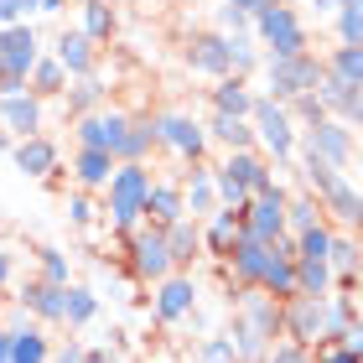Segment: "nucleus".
Listing matches in <instances>:
<instances>
[{"label":"nucleus","mask_w":363,"mask_h":363,"mask_svg":"<svg viewBox=\"0 0 363 363\" xmlns=\"http://www.w3.org/2000/svg\"><path fill=\"white\" fill-rule=\"evenodd\" d=\"M239 228H244V213L218 208V213H213V218L203 223V255L228 259V255H234V244H239Z\"/></svg>","instance_id":"obj_26"},{"label":"nucleus","mask_w":363,"mask_h":363,"mask_svg":"<svg viewBox=\"0 0 363 363\" xmlns=\"http://www.w3.org/2000/svg\"><path fill=\"white\" fill-rule=\"evenodd\" d=\"M0 363H11V333L0 327Z\"/></svg>","instance_id":"obj_59"},{"label":"nucleus","mask_w":363,"mask_h":363,"mask_svg":"<svg viewBox=\"0 0 363 363\" xmlns=\"http://www.w3.org/2000/svg\"><path fill=\"white\" fill-rule=\"evenodd\" d=\"M37 259H42V280H52V286H73V280H68V255H62L57 244H42Z\"/></svg>","instance_id":"obj_46"},{"label":"nucleus","mask_w":363,"mask_h":363,"mask_svg":"<svg viewBox=\"0 0 363 363\" xmlns=\"http://www.w3.org/2000/svg\"><path fill=\"white\" fill-rule=\"evenodd\" d=\"M11 333V363H52V337L47 327H6Z\"/></svg>","instance_id":"obj_29"},{"label":"nucleus","mask_w":363,"mask_h":363,"mask_svg":"<svg viewBox=\"0 0 363 363\" xmlns=\"http://www.w3.org/2000/svg\"><path fill=\"white\" fill-rule=\"evenodd\" d=\"M250 125H255V145L270 156V167H286V161L296 156V120L286 104H275L270 94H255V109H250Z\"/></svg>","instance_id":"obj_3"},{"label":"nucleus","mask_w":363,"mask_h":363,"mask_svg":"<svg viewBox=\"0 0 363 363\" xmlns=\"http://www.w3.org/2000/svg\"><path fill=\"white\" fill-rule=\"evenodd\" d=\"M62 6H68V0H42V11H47V16H52V11H62Z\"/></svg>","instance_id":"obj_60"},{"label":"nucleus","mask_w":363,"mask_h":363,"mask_svg":"<svg viewBox=\"0 0 363 363\" xmlns=\"http://www.w3.org/2000/svg\"><path fill=\"white\" fill-rule=\"evenodd\" d=\"M104 99H109V84H104V78H73V84L68 89H62V120H89V114H99V109H104Z\"/></svg>","instance_id":"obj_20"},{"label":"nucleus","mask_w":363,"mask_h":363,"mask_svg":"<svg viewBox=\"0 0 363 363\" xmlns=\"http://www.w3.org/2000/svg\"><path fill=\"white\" fill-rule=\"evenodd\" d=\"M306 6L317 11V16H337V6H342V0H306Z\"/></svg>","instance_id":"obj_56"},{"label":"nucleus","mask_w":363,"mask_h":363,"mask_svg":"<svg viewBox=\"0 0 363 363\" xmlns=\"http://www.w3.org/2000/svg\"><path fill=\"white\" fill-rule=\"evenodd\" d=\"M114 161L109 151H78L73 156V182H78V192H99V187H109V177H114Z\"/></svg>","instance_id":"obj_30"},{"label":"nucleus","mask_w":363,"mask_h":363,"mask_svg":"<svg viewBox=\"0 0 363 363\" xmlns=\"http://www.w3.org/2000/svg\"><path fill=\"white\" fill-rule=\"evenodd\" d=\"M11 161H16V172H26V177H52L57 167H62V156H57V145L47 140V135H31V140H16V151H11Z\"/></svg>","instance_id":"obj_24"},{"label":"nucleus","mask_w":363,"mask_h":363,"mask_svg":"<svg viewBox=\"0 0 363 363\" xmlns=\"http://www.w3.org/2000/svg\"><path fill=\"white\" fill-rule=\"evenodd\" d=\"M52 57L62 62L68 84H73V78H94L99 73V47L84 37V31H57V52Z\"/></svg>","instance_id":"obj_18"},{"label":"nucleus","mask_w":363,"mask_h":363,"mask_svg":"<svg viewBox=\"0 0 363 363\" xmlns=\"http://www.w3.org/2000/svg\"><path fill=\"white\" fill-rule=\"evenodd\" d=\"M317 203H322V218L342 228V234H358L363 239V192L353 187L348 177H333L327 187L317 192Z\"/></svg>","instance_id":"obj_8"},{"label":"nucleus","mask_w":363,"mask_h":363,"mask_svg":"<svg viewBox=\"0 0 363 363\" xmlns=\"http://www.w3.org/2000/svg\"><path fill=\"white\" fill-rule=\"evenodd\" d=\"M358 151V140H353V130L348 125H337V120H322V125H311L296 135V156H311V161H327L333 172H342L353 161Z\"/></svg>","instance_id":"obj_6"},{"label":"nucleus","mask_w":363,"mask_h":363,"mask_svg":"<svg viewBox=\"0 0 363 363\" xmlns=\"http://www.w3.org/2000/svg\"><path fill=\"white\" fill-rule=\"evenodd\" d=\"M337 348H348V353H353V358L363 363V317H358V322L348 327V333H342V337H337Z\"/></svg>","instance_id":"obj_52"},{"label":"nucleus","mask_w":363,"mask_h":363,"mask_svg":"<svg viewBox=\"0 0 363 363\" xmlns=\"http://www.w3.org/2000/svg\"><path fill=\"white\" fill-rule=\"evenodd\" d=\"M228 6H239V11H244V16H250V21H255V16H259V11H265V6H270V0H228Z\"/></svg>","instance_id":"obj_55"},{"label":"nucleus","mask_w":363,"mask_h":363,"mask_svg":"<svg viewBox=\"0 0 363 363\" xmlns=\"http://www.w3.org/2000/svg\"><path fill=\"white\" fill-rule=\"evenodd\" d=\"M151 120H156V145L177 151L182 161H203V156H208V130L197 125L192 114L167 109V114H151Z\"/></svg>","instance_id":"obj_7"},{"label":"nucleus","mask_w":363,"mask_h":363,"mask_svg":"<svg viewBox=\"0 0 363 363\" xmlns=\"http://www.w3.org/2000/svg\"><path fill=\"white\" fill-rule=\"evenodd\" d=\"M187 68L192 73H203V78H213V84H218V78H228V37L223 31H192L187 37Z\"/></svg>","instance_id":"obj_16"},{"label":"nucleus","mask_w":363,"mask_h":363,"mask_svg":"<svg viewBox=\"0 0 363 363\" xmlns=\"http://www.w3.org/2000/svg\"><path fill=\"white\" fill-rule=\"evenodd\" d=\"M99 317V296L89 286H68V306H62V327H89Z\"/></svg>","instance_id":"obj_40"},{"label":"nucleus","mask_w":363,"mask_h":363,"mask_svg":"<svg viewBox=\"0 0 363 363\" xmlns=\"http://www.w3.org/2000/svg\"><path fill=\"white\" fill-rule=\"evenodd\" d=\"M0 120H6V130H11L16 140L42 135V99H37V94H11V99H0Z\"/></svg>","instance_id":"obj_23"},{"label":"nucleus","mask_w":363,"mask_h":363,"mask_svg":"<svg viewBox=\"0 0 363 363\" xmlns=\"http://www.w3.org/2000/svg\"><path fill=\"white\" fill-rule=\"evenodd\" d=\"M255 42L265 47V57H296V52H311V37H306V21L296 16V6L286 0H270L265 11L255 16Z\"/></svg>","instance_id":"obj_2"},{"label":"nucleus","mask_w":363,"mask_h":363,"mask_svg":"<svg viewBox=\"0 0 363 363\" xmlns=\"http://www.w3.org/2000/svg\"><path fill=\"white\" fill-rule=\"evenodd\" d=\"M151 151H156V120L151 114H130V130H125V140H120V151H114V161L120 167H130V161H151Z\"/></svg>","instance_id":"obj_28"},{"label":"nucleus","mask_w":363,"mask_h":363,"mask_svg":"<svg viewBox=\"0 0 363 363\" xmlns=\"http://www.w3.org/2000/svg\"><path fill=\"white\" fill-rule=\"evenodd\" d=\"M213 192H218V208H234V213L250 208V192H244L239 182L223 172V167H213Z\"/></svg>","instance_id":"obj_45"},{"label":"nucleus","mask_w":363,"mask_h":363,"mask_svg":"<svg viewBox=\"0 0 363 363\" xmlns=\"http://www.w3.org/2000/svg\"><path fill=\"white\" fill-rule=\"evenodd\" d=\"M125 259H130V280H140V286H161L172 270V255H167V234L151 223H135L125 234Z\"/></svg>","instance_id":"obj_5"},{"label":"nucleus","mask_w":363,"mask_h":363,"mask_svg":"<svg viewBox=\"0 0 363 363\" xmlns=\"http://www.w3.org/2000/svg\"><path fill=\"white\" fill-rule=\"evenodd\" d=\"M234 322L250 327L255 337L275 342V337H280V301H275V296H265L259 286H244V291H234Z\"/></svg>","instance_id":"obj_10"},{"label":"nucleus","mask_w":363,"mask_h":363,"mask_svg":"<svg viewBox=\"0 0 363 363\" xmlns=\"http://www.w3.org/2000/svg\"><path fill=\"white\" fill-rule=\"evenodd\" d=\"M68 218H73L78 228L94 223V197H89V192H73V197H68Z\"/></svg>","instance_id":"obj_50"},{"label":"nucleus","mask_w":363,"mask_h":363,"mask_svg":"<svg viewBox=\"0 0 363 363\" xmlns=\"http://www.w3.org/2000/svg\"><path fill=\"white\" fill-rule=\"evenodd\" d=\"M21 311L37 327H62V306H68V286H52V280H42V275H31L26 286H21Z\"/></svg>","instance_id":"obj_14"},{"label":"nucleus","mask_w":363,"mask_h":363,"mask_svg":"<svg viewBox=\"0 0 363 363\" xmlns=\"http://www.w3.org/2000/svg\"><path fill=\"white\" fill-rule=\"evenodd\" d=\"M26 11H42V0H26Z\"/></svg>","instance_id":"obj_61"},{"label":"nucleus","mask_w":363,"mask_h":363,"mask_svg":"<svg viewBox=\"0 0 363 363\" xmlns=\"http://www.w3.org/2000/svg\"><path fill=\"white\" fill-rule=\"evenodd\" d=\"M151 187H156V177H151V167H140V161H130V167H114V177H109V203H104V213H109V223L120 228V234H130L135 223H145V197H151Z\"/></svg>","instance_id":"obj_1"},{"label":"nucleus","mask_w":363,"mask_h":363,"mask_svg":"<svg viewBox=\"0 0 363 363\" xmlns=\"http://www.w3.org/2000/svg\"><path fill=\"white\" fill-rule=\"evenodd\" d=\"M337 280H333V265L327 259H296V296H333Z\"/></svg>","instance_id":"obj_34"},{"label":"nucleus","mask_w":363,"mask_h":363,"mask_svg":"<svg viewBox=\"0 0 363 363\" xmlns=\"http://www.w3.org/2000/svg\"><path fill=\"white\" fill-rule=\"evenodd\" d=\"M259 363H311V348H301V342H286V337H275Z\"/></svg>","instance_id":"obj_48"},{"label":"nucleus","mask_w":363,"mask_h":363,"mask_svg":"<svg viewBox=\"0 0 363 363\" xmlns=\"http://www.w3.org/2000/svg\"><path fill=\"white\" fill-rule=\"evenodd\" d=\"M182 197H187V218L192 223H208L218 213V192H213V167L208 161H192V177L182 182Z\"/></svg>","instance_id":"obj_21"},{"label":"nucleus","mask_w":363,"mask_h":363,"mask_svg":"<svg viewBox=\"0 0 363 363\" xmlns=\"http://www.w3.org/2000/svg\"><path fill=\"white\" fill-rule=\"evenodd\" d=\"M286 187H265V192H255L250 197V208H244V234H255L259 244H275L280 234H286Z\"/></svg>","instance_id":"obj_9"},{"label":"nucleus","mask_w":363,"mask_h":363,"mask_svg":"<svg viewBox=\"0 0 363 363\" xmlns=\"http://www.w3.org/2000/svg\"><path fill=\"white\" fill-rule=\"evenodd\" d=\"M311 223H322V203L301 187V192L286 197V234H306Z\"/></svg>","instance_id":"obj_36"},{"label":"nucleus","mask_w":363,"mask_h":363,"mask_svg":"<svg viewBox=\"0 0 363 363\" xmlns=\"http://www.w3.org/2000/svg\"><path fill=\"white\" fill-rule=\"evenodd\" d=\"M197 311V280L192 275H167L156 286V296H151V317L161 322V327H177V322H187Z\"/></svg>","instance_id":"obj_12"},{"label":"nucleus","mask_w":363,"mask_h":363,"mask_svg":"<svg viewBox=\"0 0 363 363\" xmlns=\"http://www.w3.org/2000/svg\"><path fill=\"white\" fill-rule=\"evenodd\" d=\"M259 291L275 296V301H291V296H296V265H291V259H275V255H270L265 275H259Z\"/></svg>","instance_id":"obj_38"},{"label":"nucleus","mask_w":363,"mask_h":363,"mask_svg":"<svg viewBox=\"0 0 363 363\" xmlns=\"http://www.w3.org/2000/svg\"><path fill=\"white\" fill-rule=\"evenodd\" d=\"M291 120H296V130H311V125H322V120H333V114H327V104L317 94H301V99H291Z\"/></svg>","instance_id":"obj_44"},{"label":"nucleus","mask_w":363,"mask_h":363,"mask_svg":"<svg viewBox=\"0 0 363 363\" xmlns=\"http://www.w3.org/2000/svg\"><path fill=\"white\" fill-rule=\"evenodd\" d=\"M161 234H167V255H172V270L192 275L197 255H203V223H192V218H177L172 228H161Z\"/></svg>","instance_id":"obj_22"},{"label":"nucleus","mask_w":363,"mask_h":363,"mask_svg":"<svg viewBox=\"0 0 363 363\" xmlns=\"http://www.w3.org/2000/svg\"><path fill=\"white\" fill-rule=\"evenodd\" d=\"M322 62H327V73H333V78H342V84L363 89V47H333V52H327Z\"/></svg>","instance_id":"obj_37"},{"label":"nucleus","mask_w":363,"mask_h":363,"mask_svg":"<svg viewBox=\"0 0 363 363\" xmlns=\"http://www.w3.org/2000/svg\"><path fill=\"white\" fill-rule=\"evenodd\" d=\"M250 26H255V21H250L239 6H228V0L218 6V31H223V37H239V31H250Z\"/></svg>","instance_id":"obj_49"},{"label":"nucleus","mask_w":363,"mask_h":363,"mask_svg":"<svg viewBox=\"0 0 363 363\" xmlns=\"http://www.w3.org/2000/svg\"><path fill=\"white\" fill-rule=\"evenodd\" d=\"M197 363H234V342H228V333H208L203 342H197Z\"/></svg>","instance_id":"obj_47"},{"label":"nucleus","mask_w":363,"mask_h":363,"mask_svg":"<svg viewBox=\"0 0 363 363\" xmlns=\"http://www.w3.org/2000/svg\"><path fill=\"white\" fill-rule=\"evenodd\" d=\"M84 353H89L84 342H68V348H57V353H52V363H84Z\"/></svg>","instance_id":"obj_53"},{"label":"nucleus","mask_w":363,"mask_h":363,"mask_svg":"<svg viewBox=\"0 0 363 363\" xmlns=\"http://www.w3.org/2000/svg\"><path fill=\"white\" fill-rule=\"evenodd\" d=\"M259 42H255V31H239V37H228V78H250L259 68Z\"/></svg>","instance_id":"obj_35"},{"label":"nucleus","mask_w":363,"mask_h":363,"mask_svg":"<svg viewBox=\"0 0 363 363\" xmlns=\"http://www.w3.org/2000/svg\"><path fill=\"white\" fill-rule=\"evenodd\" d=\"M311 363H358L348 348H337V342H317L311 348Z\"/></svg>","instance_id":"obj_51"},{"label":"nucleus","mask_w":363,"mask_h":363,"mask_svg":"<svg viewBox=\"0 0 363 363\" xmlns=\"http://www.w3.org/2000/svg\"><path fill=\"white\" fill-rule=\"evenodd\" d=\"M327 73V62L317 52H296V57H265V94L275 99V104H291V99L301 94H317Z\"/></svg>","instance_id":"obj_4"},{"label":"nucleus","mask_w":363,"mask_h":363,"mask_svg":"<svg viewBox=\"0 0 363 363\" xmlns=\"http://www.w3.org/2000/svg\"><path fill=\"white\" fill-rule=\"evenodd\" d=\"M208 140H218L223 151H259L255 145V125L250 120H228V114H208Z\"/></svg>","instance_id":"obj_31"},{"label":"nucleus","mask_w":363,"mask_h":363,"mask_svg":"<svg viewBox=\"0 0 363 363\" xmlns=\"http://www.w3.org/2000/svg\"><path fill=\"white\" fill-rule=\"evenodd\" d=\"M208 104H213V114H228V120H250V109H255V89H250V78H218V89L208 94Z\"/></svg>","instance_id":"obj_27"},{"label":"nucleus","mask_w":363,"mask_h":363,"mask_svg":"<svg viewBox=\"0 0 363 363\" xmlns=\"http://www.w3.org/2000/svg\"><path fill=\"white\" fill-rule=\"evenodd\" d=\"M358 250H363V239L358 234H333V250H327V265H333V280H337V291H348L353 286V270H358Z\"/></svg>","instance_id":"obj_32"},{"label":"nucleus","mask_w":363,"mask_h":363,"mask_svg":"<svg viewBox=\"0 0 363 363\" xmlns=\"http://www.w3.org/2000/svg\"><path fill=\"white\" fill-rule=\"evenodd\" d=\"M11 275H16V259H11V255H0V291L11 286Z\"/></svg>","instance_id":"obj_57"},{"label":"nucleus","mask_w":363,"mask_h":363,"mask_svg":"<svg viewBox=\"0 0 363 363\" xmlns=\"http://www.w3.org/2000/svg\"><path fill=\"white\" fill-rule=\"evenodd\" d=\"M37 57H42V47H37V31H31L26 21L0 31V73H11V78L26 84V73L37 68Z\"/></svg>","instance_id":"obj_15"},{"label":"nucleus","mask_w":363,"mask_h":363,"mask_svg":"<svg viewBox=\"0 0 363 363\" xmlns=\"http://www.w3.org/2000/svg\"><path fill=\"white\" fill-rule=\"evenodd\" d=\"M348 296L358 301V311H363V250H358V270H353V286H348Z\"/></svg>","instance_id":"obj_54"},{"label":"nucleus","mask_w":363,"mask_h":363,"mask_svg":"<svg viewBox=\"0 0 363 363\" xmlns=\"http://www.w3.org/2000/svg\"><path fill=\"white\" fill-rule=\"evenodd\" d=\"M223 172L234 177L250 197H255V192H265V187H275V167H270V156H265V151H228Z\"/></svg>","instance_id":"obj_19"},{"label":"nucleus","mask_w":363,"mask_h":363,"mask_svg":"<svg viewBox=\"0 0 363 363\" xmlns=\"http://www.w3.org/2000/svg\"><path fill=\"white\" fill-rule=\"evenodd\" d=\"M286 6H306V0H286Z\"/></svg>","instance_id":"obj_62"},{"label":"nucleus","mask_w":363,"mask_h":363,"mask_svg":"<svg viewBox=\"0 0 363 363\" xmlns=\"http://www.w3.org/2000/svg\"><path fill=\"white\" fill-rule=\"evenodd\" d=\"M16 151V135H11V130H0V156H11Z\"/></svg>","instance_id":"obj_58"},{"label":"nucleus","mask_w":363,"mask_h":363,"mask_svg":"<svg viewBox=\"0 0 363 363\" xmlns=\"http://www.w3.org/2000/svg\"><path fill=\"white\" fill-rule=\"evenodd\" d=\"M265 265H270V244H259L255 234H244V228H239V244H234V255H228V280H234V291L259 286Z\"/></svg>","instance_id":"obj_17"},{"label":"nucleus","mask_w":363,"mask_h":363,"mask_svg":"<svg viewBox=\"0 0 363 363\" xmlns=\"http://www.w3.org/2000/svg\"><path fill=\"white\" fill-rule=\"evenodd\" d=\"M333 26H337V47H363V0H342Z\"/></svg>","instance_id":"obj_41"},{"label":"nucleus","mask_w":363,"mask_h":363,"mask_svg":"<svg viewBox=\"0 0 363 363\" xmlns=\"http://www.w3.org/2000/svg\"><path fill=\"white\" fill-rule=\"evenodd\" d=\"M333 234H337V228L333 223H311L306 228V234H296V259H327V250H333Z\"/></svg>","instance_id":"obj_42"},{"label":"nucleus","mask_w":363,"mask_h":363,"mask_svg":"<svg viewBox=\"0 0 363 363\" xmlns=\"http://www.w3.org/2000/svg\"><path fill=\"white\" fill-rule=\"evenodd\" d=\"M114 11H109V0H84V37L99 47V42H109L114 37Z\"/></svg>","instance_id":"obj_39"},{"label":"nucleus","mask_w":363,"mask_h":363,"mask_svg":"<svg viewBox=\"0 0 363 363\" xmlns=\"http://www.w3.org/2000/svg\"><path fill=\"white\" fill-rule=\"evenodd\" d=\"M177 218H187V197H182V182H156L151 197H145V223H151V228H172Z\"/></svg>","instance_id":"obj_25"},{"label":"nucleus","mask_w":363,"mask_h":363,"mask_svg":"<svg viewBox=\"0 0 363 363\" xmlns=\"http://www.w3.org/2000/svg\"><path fill=\"white\" fill-rule=\"evenodd\" d=\"M228 342H234V363H259V358H265V348H270V342L265 337H255L250 333V327H228Z\"/></svg>","instance_id":"obj_43"},{"label":"nucleus","mask_w":363,"mask_h":363,"mask_svg":"<svg viewBox=\"0 0 363 363\" xmlns=\"http://www.w3.org/2000/svg\"><path fill=\"white\" fill-rule=\"evenodd\" d=\"M62 89H68L62 62H57V57H37V68L26 73V94H37L42 104H47V99H62Z\"/></svg>","instance_id":"obj_33"},{"label":"nucleus","mask_w":363,"mask_h":363,"mask_svg":"<svg viewBox=\"0 0 363 363\" xmlns=\"http://www.w3.org/2000/svg\"><path fill=\"white\" fill-rule=\"evenodd\" d=\"M125 130H130V114L125 109H99L89 114V120H78L73 125V135H78V151H120V140H125Z\"/></svg>","instance_id":"obj_13"},{"label":"nucleus","mask_w":363,"mask_h":363,"mask_svg":"<svg viewBox=\"0 0 363 363\" xmlns=\"http://www.w3.org/2000/svg\"><path fill=\"white\" fill-rule=\"evenodd\" d=\"M322 301L317 296H291V301H280V337L301 342V348H317L322 342Z\"/></svg>","instance_id":"obj_11"}]
</instances>
